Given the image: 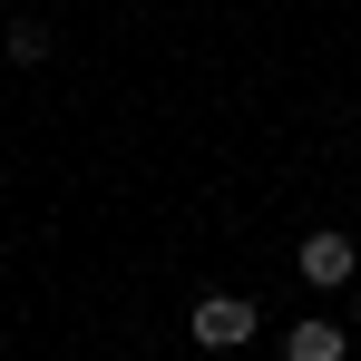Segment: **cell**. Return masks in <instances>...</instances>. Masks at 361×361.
<instances>
[{
	"mask_svg": "<svg viewBox=\"0 0 361 361\" xmlns=\"http://www.w3.org/2000/svg\"><path fill=\"white\" fill-rule=\"evenodd\" d=\"M254 322H264V312H254L244 293H205L195 312H185V342H195V352H244Z\"/></svg>",
	"mask_w": 361,
	"mask_h": 361,
	"instance_id": "1",
	"label": "cell"
},
{
	"mask_svg": "<svg viewBox=\"0 0 361 361\" xmlns=\"http://www.w3.org/2000/svg\"><path fill=\"white\" fill-rule=\"evenodd\" d=\"M293 274L312 283V293H342V283L361 274V254H352V235H342V225H322V235L293 244Z\"/></svg>",
	"mask_w": 361,
	"mask_h": 361,
	"instance_id": "2",
	"label": "cell"
},
{
	"mask_svg": "<svg viewBox=\"0 0 361 361\" xmlns=\"http://www.w3.org/2000/svg\"><path fill=\"white\" fill-rule=\"evenodd\" d=\"M283 361H352V332L312 312V322H293V332H283Z\"/></svg>",
	"mask_w": 361,
	"mask_h": 361,
	"instance_id": "3",
	"label": "cell"
},
{
	"mask_svg": "<svg viewBox=\"0 0 361 361\" xmlns=\"http://www.w3.org/2000/svg\"><path fill=\"white\" fill-rule=\"evenodd\" d=\"M0 59H10V68H39V59H49V20H10V30H0Z\"/></svg>",
	"mask_w": 361,
	"mask_h": 361,
	"instance_id": "4",
	"label": "cell"
},
{
	"mask_svg": "<svg viewBox=\"0 0 361 361\" xmlns=\"http://www.w3.org/2000/svg\"><path fill=\"white\" fill-rule=\"evenodd\" d=\"M352 332H361V293H352Z\"/></svg>",
	"mask_w": 361,
	"mask_h": 361,
	"instance_id": "5",
	"label": "cell"
}]
</instances>
